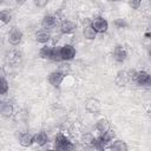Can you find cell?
Returning a JSON list of instances; mask_svg holds the SVG:
<instances>
[{"mask_svg":"<svg viewBox=\"0 0 151 151\" xmlns=\"http://www.w3.org/2000/svg\"><path fill=\"white\" fill-rule=\"evenodd\" d=\"M134 71H130V70H123L119 71L114 78V83L118 86H126L131 80H133L134 78Z\"/></svg>","mask_w":151,"mask_h":151,"instance_id":"obj_1","label":"cell"},{"mask_svg":"<svg viewBox=\"0 0 151 151\" xmlns=\"http://www.w3.org/2000/svg\"><path fill=\"white\" fill-rule=\"evenodd\" d=\"M55 149L58 150H63V151H67V150H72L74 149V145L72 142H70V139L64 136L63 133H58L55 136V144H54Z\"/></svg>","mask_w":151,"mask_h":151,"instance_id":"obj_2","label":"cell"},{"mask_svg":"<svg viewBox=\"0 0 151 151\" xmlns=\"http://www.w3.org/2000/svg\"><path fill=\"white\" fill-rule=\"evenodd\" d=\"M90 25L92 26V28H93L97 33H105V32L109 29V22H107V20H106L105 18H103V17H96V18L91 21Z\"/></svg>","mask_w":151,"mask_h":151,"instance_id":"obj_3","label":"cell"},{"mask_svg":"<svg viewBox=\"0 0 151 151\" xmlns=\"http://www.w3.org/2000/svg\"><path fill=\"white\" fill-rule=\"evenodd\" d=\"M60 57L64 61H70L76 57V48L72 45H64L60 47Z\"/></svg>","mask_w":151,"mask_h":151,"instance_id":"obj_4","label":"cell"},{"mask_svg":"<svg viewBox=\"0 0 151 151\" xmlns=\"http://www.w3.org/2000/svg\"><path fill=\"white\" fill-rule=\"evenodd\" d=\"M64 78H65V73L64 72H61V71H53V72H51L50 74H48V83L53 86V87H59L60 86V84L63 83V80H64Z\"/></svg>","mask_w":151,"mask_h":151,"instance_id":"obj_5","label":"cell"},{"mask_svg":"<svg viewBox=\"0 0 151 151\" xmlns=\"http://www.w3.org/2000/svg\"><path fill=\"white\" fill-rule=\"evenodd\" d=\"M133 80L139 84V85H143V86H149L150 83H151V77L147 72L145 71H139V72H136L134 73V78Z\"/></svg>","mask_w":151,"mask_h":151,"instance_id":"obj_6","label":"cell"},{"mask_svg":"<svg viewBox=\"0 0 151 151\" xmlns=\"http://www.w3.org/2000/svg\"><path fill=\"white\" fill-rule=\"evenodd\" d=\"M112 55H113V59L118 63H123L126 60L127 58V52L126 50L122 46V45H117L114 48H113V52H112Z\"/></svg>","mask_w":151,"mask_h":151,"instance_id":"obj_7","label":"cell"},{"mask_svg":"<svg viewBox=\"0 0 151 151\" xmlns=\"http://www.w3.org/2000/svg\"><path fill=\"white\" fill-rule=\"evenodd\" d=\"M22 40V32L19 28H12L8 33V42L11 45H19Z\"/></svg>","mask_w":151,"mask_h":151,"instance_id":"obj_8","label":"cell"},{"mask_svg":"<svg viewBox=\"0 0 151 151\" xmlns=\"http://www.w3.org/2000/svg\"><path fill=\"white\" fill-rule=\"evenodd\" d=\"M85 107L86 110L90 112V113H98L100 112V109H101V105H100V101L96 98H90L86 100V104H85Z\"/></svg>","mask_w":151,"mask_h":151,"instance_id":"obj_9","label":"cell"},{"mask_svg":"<svg viewBox=\"0 0 151 151\" xmlns=\"http://www.w3.org/2000/svg\"><path fill=\"white\" fill-rule=\"evenodd\" d=\"M57 17L55 15H52V14H47L42 18L41 20V27L44 29H52L53 27H55L57 25Z\"/></svg>","mask_w":151,"mask_h":151,"instance_id":"obj_10","label":"cell"},{"mask_svg":"<svg viewBox=\"0 0 151 151\" xmlns=\"http://www.w3.org/2000/svg\"><path fill=\"white\" fill-rule=\"evenodd\" d=\"M14 112V107L9 101L1 100L0 101V114L2 117H11Z\"/></svg>","mask_w":151,"mask_h":151,"instance_id":"obj_11","label":"cell"},{"mask_svg":"<svg viewBox=\"0 0 151 151\" xmlns=\"http://www.w3.org/2000/svg\"><path fill=\"white\" fill-rule=\"evenodd\" d=\"M76 28H77V24L72 20H64L60 24V31L64 34H71L76 31Z\"/></svg>","mask_w":151,"mask_h":151,"instance_id":"obj_12","label":"cell"},{"mask_svg":"<svg viewBox=\"0 0 151 151\" xmlns=\"http://www.w3.org/2000/svg\"><path fill=\"white\" fill-rule=\"evenodd\" d=\"M19 144L27 147L31 146L33 144V134H31L29 132H22L19 134Z\"/></svg>","mask_w":151,"mask_h":151,"instance_id":"obj_13","label":"cell"},{"mask_svg":"<svg viewBox=\"0 0 151 151\" xmlns=\"http://www.w3.org/2000/svg\"><path fill=\"white\" fill-rule=\"evenodd\" d=\"M48 142V137L44 131L37 132L35 134H33V143L38 144L39 146H44L45 144H47Z\"/></svg>","mask_w":151,"mask_h":151,"instance_id":"obj_14","label":"cell"},{"mask_svg":"<svg viewBox=\"0 0 151 151\" xmlns=\"http://www.w3.org/2000/svg\"><path fill=\"white\" fill-rule=\"evenodd\" d=\"M7 60L11 65H18L21 61V54L18 51H11L7 54Z\"/></svg>","mask_w":151,"mask_h":151,"instance_id":"obj_15","label":"cell"},{"mask_svg":"<svg viewBox=\"0 0 151 151\" xmlns=\"http://www.w3.org/2000/svg\"><path fill=\"white\" fill-rule=\"evenodd\" d=\"M110 150L113 151H126L127 150V145L125 144V142L123 140H114L110 146H107Z\"/></svg>","mask_w":151,"mask_h":151,"instance_id":"obj_16","label":"cell"},{"mask_svg":"<svg viewBox=\"0 0 151 151\" xmlns=\"http://www.w3.org/2000/svg\"><path fill=\"white\" fill-rule=\"evenodd\" d=\"M51 39V34L45 32V31H41V32H38L35 34V40L40 44H46L48 40Z\"/></svg>","mask_w":151,"mask_h":151,"instance_id":"obj_17","label":"cell"},{"mask_svg":"<svg viewBox=\"0 0 151 151\" xmlns=\"http://www.w3.org/2000/svg\"><path fill=\"white\" fill-rule=\"evenodd\" d=\"M83 33H84V37H85L86 39H88V40H93V39L96 38V35H97V32L92 28V26H91V25L85 26V27H84Z\"/></svg>","mask_w":151,"mask_h":151,"instance_id":"obj_18","label":"cell"},{"mask_svg":"<svg viewBox=\"0 0 151 151\" xmlns=\"http://www.w3.org/2000/svg\"><path fill=\"white\" fill-rule=\"evenodd\" d=\"M96 129L101 133V132H104V131L110 129V124H109V122L106 119H99L96 123Z\"/></svg>","mask_w":151,"mask_h":151,"instance_id":"obj_19","label":"cell"},{"mask_svg":"<svg viewBox=\"0 0 151 151\" xmlns=\"http://www.w3.org/2000/svg\"><path fill=\"white\" fill-rule=\"evenodd\" d=\"M51 50L52 47L51 46H42L39 51V57L42 58V59H50V55H51Z\"/></svg>","mask_w":151,"mask_h":151,"instance_id":"obj_20","label":"cell"},{"mask_svg":"<svg viewBox=\"0 0 151 151\" xmlns=\"http://www.w3.org/2000/svg\"><path fill=\"white\" fill-rule=\"evenodd\" d=\"M12 20V13L7 9H4L0 12V21L4 24H8Z\"/></svg>","mask_w":151,"mask_h":151,"instance_id":"obj_21","label":"cell"},{"mask_svg":"<svg viewBox=\"0 0 151 151\" xmlns=\"http://www.w3.org/2000/svg\"><path fill=\"white\" fill-rule=\"evenodd\" d=\"M50 59L53 60V61H60L61 60V57H60V47H52Z\"/></svg>","mask_w":151,"mask_h":151,"instance_id":"obj_22","label":"cell"},{"mask_svg":"<svg viewBox=\"0 0 151 151\" xmlns=\"http://www.w3.org/2000/svg\"><path fill=\"white\" fill-rule=\"evenodd\" d=\"M8 92V83L5 78L0 77V94H5Z\"/></svg>","mask_w":151,"mask_h":151,"instance_id":"obj_23","label":"cell"},{"mask_svg":"<svg viewBox=\"0 0 151 151\" xmlns=\"http://www.w3.org/2000/svg\"><path fill=\"white\" fill-rule=\"evenodd\" d=\"M113 24H114V26L117 28H125V27H127V22L124 19H116Z\"/></svg>","mask_w":151,"mask_h":151,"instance_id":"obj_24","label":"cell"},{"mask_svg":"<svg viewBox=\"0 0 151 151\" xmlns=\"http://www.w3.org/2000/svg\"><path fill=\"white\" fill-rule=\"evenodd\" d=\"M129 5L132 9H138L142 5V0H129Z\"/></svg>","mask_w":151,"mask_h":151,"instance_id":"obj_25","label":"cell"},{"mask_svg":"<svg viewBox=\"0 0 151 151\" xmlns=\"http://www.w3.org/2000/svg\"><path fill=\"white\" fill-rule=\"evenodd\" d=\"M47 4H48V0H34V5L37 7H40V8L45 7Z\"/></svg>","mask_w":151,"mask_h":151,"instance_id":"obj_26","label":"cell"},{"mask_svg":"<svg viewBox=\"0 0 151 151\" xmlns=\"http://www.w3.org/2000/svg\"><path fill=\"white\" fill-rule=\"evenodd\" d=\"M17 1V4H19V5H21V4H24L26 0H15Z\"/></svg>","mask_w":151,"mask_h":151,"instance_id":"obj_27","label":"cell"},{"mask_svg":"<svg viewBox=\"0 0 151 151\" xmlns=\"http://www.w3.org/2000/svg\"><path fill=\"white\" fill-rule=\"evenodd\" d=\"M1 46H2V39L0 38V48H1Z\"/></svg>","mask_w":151,"mask_h":151,"instance_id":"obj_28","label":"cell"},{"mask_svg":"<svg viewBox=\"0 0 151 151\" xmlns=\"http://www.w3.org/2000/svg\"><path fill=\"white\" fill-rule=\"evenodd\" d=\"M4 2V0H0V4H2Z\"/></svg>","mask_w":151,"mask_h":151,"instance_id":"obj_29","label":"cell"},{"mask_svg":"<svg viewBox=\"0 0 151 151\" xmlns=\"http://www.w3.org/2000/svg\"><path fill=\"white\" fill-rule=\"evenodd\" d=\"M110 1H116V0H110Z\"/></svg>","mask_w":151,"mask_h":151,"instance_id":"obj_30","label":"cell"}]
</instances>
